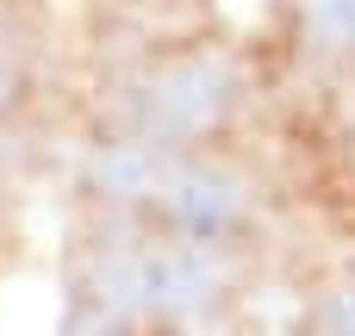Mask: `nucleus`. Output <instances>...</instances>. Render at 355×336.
<instances>
[{
    "mask_svg": "<svg viewBox=\"0 0 355 336\" xmlns=\"http://www.w3.org/2000/svg\"><path fill=\"white\" fill-rule=\"evenodd\" d=\"M343 19H349V31H355V0H343Z\"/></svg>",
    "mask_w": 355,
    "mask_h": 336,
    "instance_id": "f257e3e1",
    "label": "nucleus"
}]
</instances>
